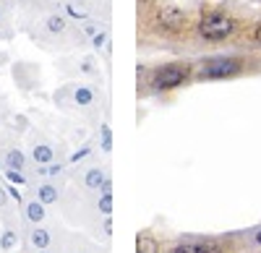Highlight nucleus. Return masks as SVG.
I'll return each mask as SVG.
<instances>
[{"mask_svg": "<svg viewBox=\"0 0 261 253\" xmlns=\"http://www.w3.org/2000/svg\"><path fill=\"white\" fill-rule=\"evenodd\" d=\"M232 32H235V18L227 16V13H222V11L204 13L201 21H199V34H201L206 42H222V39H227Z\"/></svg>", "mask_w": 261, "mask_h": 253, "instance_id": "obj_1", "label": "nucleus"}, {"mask_svg": "<svg viewBox=\"0 0 261 253\" xmlns=\"http://www.w3.org/2000/svg\"><path fill=\"white\" fill-rule=\"evenodd\" d=\"M191 78V66L188 63H167V66L157 68L151 73V87L157 92H170V89H178Z\"/></svg>", "mask_w": 261, "mask_h": 253, "instance_id": "obj_2", "label": "nucleus"}, {"mask_svg": "<svg viewBox=\"0 0 261 253\" xmlns=\"http://www.w3.org/2000/svg\"><path fill=\"white\" fill-rule=\"evenodd\" d=\"M243 71V60L232 58V55H222V58H209L201 63L199 68V78H232Z\"/></svg>", "mask_w": 261, "mask_h": 253, "instance_id": "obj_3", "label": "nucleus"}, {"mask_svg": "<svg viewBox=\"0 0 261 253\" xmlns=\"http://www.w3.org/2000/svg\"><path fill=\"white\" fill-rule=\"evenodd\" d=\"M157 21H160V26L165 32H180L186 26V13L180 8H175V6H167V8H162L157 13Z\"/></svg>", "mask_w": 261, "mask_h": 253, "instance_id": "obj_4", "label": "nucleus"}, {"mask_svg": "<svg viewBox=\"0 0 261 253\" xmlns=\"http://www.w3.org/2000/svg\"><path fill=\"white\" fill-rule=\"evenodd\" d=\"M170 253H222V250L217 243H209V240H188V243L172 245Z\"/></svg>", "mask_w": 261, "mask_h": 253, "instance_id": "obj_5", "label": "nucleus"}, {"mask_svg": "<svg viewBox=\"0 0 261 253\" xmlns=\"http://www.w3.org/2000/svg\"><path fill=\"white\" fill-rule=\"evenodd\" d=\"M45 217H47V209H45V204H42L37 196H32V199L24 201V219L29 224H42V222H45Z\"/></svg>", "mask_w": 261, "mask_h": 253, "instance_id": "obj_6", "label": "nucleus"}, {"mask_svg": "<svg viewBox=\"0 0 261 253\" xmlns=\"http://www.w3.org/2000/svg\"><path fill=\"white\" fill-rule=\"evenodd\" d=\"M42 29H45L47 37H63L65 32H68V21H65V16H60V13H47L45 18H42Z\"/></svg>", "mask_w": 261, "mask_h": 253, "instance_id": "obj_7", "label": "nucleus"}, {"mask_svg": "<svg viewBox=\"0 0 261 253\" xmlns=\"http://www.w3.org/2000/svg\"><path fill=\"white\" fill-rule=\"evenodd\" d=\"M32 159L37 164H50L55 159V149H53V144L45 141V138H34L32 144Z\"/></svg>", "mask_w": 261, "mask_h": 253, "instance_id": "obj_8", "label": "nucleus"}, {"mask_svg": "<svg viewBox=\"0 0 261 253\" xmlns=\"http://www.w3.org/2000/svg\"><path fill=\"white\" fill-rule=\"evenodd\" d=\"M34 196L45 204V206H50V204H58V199H60V188H58V183H53V180H45V183H39L37 188H34Z\"/></svg>", "mask_w": 261, "mask_h": 253, "instance_id": "obj_9", "label": "nucleus"}, {"mask_svg": "<svg viewBox=\"0 0 261 253\" xmlns=\"http://www.w3.org/2000/svg\"><path fill=\"white\" fill-rule=\"evenodd\" d=\"M50 243H53L50 230L45 224H32V230H29V245L37 248V250H45V248H50Z\"/></svg>", "mask_w": 261, "mask_h": 253, "instance_id": "obj_10", "label": "nucleus"}, {"mask_svg": "<svg viewBox=\"0 0 261 253\" xmlns=\"http://www.w3.org/2000/svg\"><path fill=\"white\" fill-rule=\"evenodd\" d=\"M18 245V224L6 222V230L0 235V253H13Z\"/></svg>", "mask_w": 261, "mask_h": 253, "instance_id": "obj_11", "label": "nucleus"}, {"mask_svg": "<svg viewBox=\"0 0 261 253\" xmlns=\"http://www.w3.org/2000/svg\"><path fill=\"white\" fill-rule=\"evenodd\" d=\"M3 167H8V170H16V173H24L27 170V154L18 149V146H13V149H8L3 154Z\"/></svg>", "mask_w": 261, "mask_h": 253, "instance_id": "obj_12", "label": "nucleus"}, {"mask_svg": "<svg viewBox=\"0 0 261 253\" xmlns=\"http://www.w3.org/2000/svg\"><path fill=\"white\" fill-rule=\"evenodd\" d=\"M105 183H107V175H105L102 167H89V170H86V175H84V188L86 191H99Z\"/></svg>", "mask_w": 261, "mask_h": 253, "instance_id": "obj_13", "label": "nucleus"}, {"mask_svg": "<svg viewBox=\"0 0 261 253\" xmlns=\"http://www.w3.org/2000/svg\"><path fill=\"white\" fill-rule=\"evenodd\" d=\"M97 209H99L105 217H110V214H113V185H110V180L102 185V196H99Z\"/></svg>", "mask_w": 261, "mask_h": 253, "instance_id": "obj_14", "label": "nucleus"}, {"mask_svg": "<svg viewBox=\"0 0 261 253\" xmlns=\"http://www.w3.org/2000/svg\"><path fill=\"white\" fill-rule=\"evenodd\" d=\"M92 102H94V92L89 87H76L73 89V104H79V107H89Z\"/></svg>", "mask_w": 261, "mask_h": 253, "instance_id": "obj_15", "label": "nucleus"}, {"mask_svg": "<svg viewBox=\"0 0 261 253\" xmlns=\"http://www.w3.org/2000/svg\"><path fill=\"white\" fill-rule=\"evenodd\" d=\"M136 250H139V253H160V243L151 238L149 233H144V235H139V240H136Z\"/></svg>", "mask_w": 261, "mask_h": 253, "instance_id": "obj_16", "label": "nucleus"}, {"mask_svg": "<svg viewBox=\"0 0 261 253\" xmlns=\"http://www.w3.org/2000/svg\"><path fill=\"white\" fill-rule=\"evenodd\" d=\"M110 146H113V138H110V128H107V125H105V128H102V149H105V152H110Z\"/></svg>", "mask_w": 261, "mask_h": 253, "instance_id": "obj_17", "label": "nucleus"}, {"mask_svg": "<svg viewBox=\"0 0 261 253\" xmlns=\"http://www.w3.org/2000/svg\"><path fill=\"white\" fill-rule=\"evenodd\" d=\"M60 173H63V167H60V164H55V162H50V170H47V175H50V178H58Z\"/></svg>", "mask_w": 261, "mask_h": 253, "instance_id": "obj_18", "label": "nucleus"}, {"mask_svg": "<svg viewBox=\"0 0 261 253\" xmlns=\"http://www.w3.org/2000/svg\"><path fill=\"white\" fill-rule=\"evenodd\" d=\"M105 45V34H94V47H102Z\"/></svg>", "mask_w": 261, "mask_h": 253, "instance_id": "obj_19", "label": "nucleus"}, {"mask_svg": "<svg viewBox=\"0 0 261 253\" xmlns=\"http://www.w3.org/2000/svg\"><path fill=\"white\" fill-rule=\"evenodd\" d=\"M253 42H256V45H261V24H258L256 32H253Z\"/></svg>", "mask_w": 261, "mask_h": 253, "instance_id": "obj_20", "label": "nucleus"}, {"mask_svg": "<svg viewBox=\"0 0 261 253\" xmlns=\"http://www.w3.org/2000/svg\"><path fill=\"white\" fill-rule=\"evenodd\" d=\"M3 18H6V11H3V6H0V24H3Z\"/></svg>", "mask_w": 261, "mask_h": 253, "instance_id": "obj_21", "label": "nucleus"}, {"mask_svg": "<svg viewBox=\"0 0 261 253\" xmlns=\"http://www.w3.org/2000/svg\"><path fill=\"white\" fill-rule=\"evenodd\" d=\"M0 206H6V196H3V191H0Z\"/></svg>", "mask_w": 261, "mask_h": 253, "instance_id": "obj_22", "label": "nucleus"}, {"mask_svg": "<svg viewBox=\"0 0 261 253\" xmlns=\"http://www.w3.org/2000/svg\"><path fill=\"white\" fill-rule=\"evenodd\" d=\"M256 243H261V230H258V233H256Z\"/></svg>", "mask_w": 261, "mask_h": 253, "instance_id": "obj_23", "label": "nucleus"}, {"mask_svg": "<svg viewBox=\"0 0 261 253\" xmlns=\"http://www.w3.org/2000/svg\"><path fill=\"white\" fill-rule=\"evenodd\" d=\"M37 253H50V250H47V248H45V250H37Z\"/></svg>", "mask_w": 261, "mask_h": 253, "instance_id": "obj_24", "label": "nucleus"}]
</instances>
